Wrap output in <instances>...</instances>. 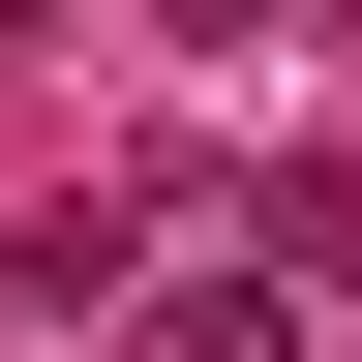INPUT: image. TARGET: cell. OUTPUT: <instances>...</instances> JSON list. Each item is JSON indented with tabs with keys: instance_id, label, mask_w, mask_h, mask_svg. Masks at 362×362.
<instances>
[{
	"instance_id": "1",
	"label": "cell",
	"mask_w": 362,
	"mask_h": 362,
	"mask_svg": "<svg viewBox=\"0 0 362 362\" xmlns=\"http://www.w3.org/2000/svg\"><path fill=\"white\" fill-rule=\"evenodd\" d=\"M242 272L332 332V302H362V151H272V181H242Z\"/></svg>"
},
{
	"instance_id": "2",
	"label": "cell",
	"mask_w": 362,
	"mask_h": 362,
	"mask_svg": "<svg viewBox=\"0 0 362 362\" xmlns=\"http://www.w3.org/2000/svg\"><path fill=\"white\" fill-rule=\"evenodd\" d=\"M151 362H302V302L272 272H151Z\"/></svg>"
}]
</instances>
